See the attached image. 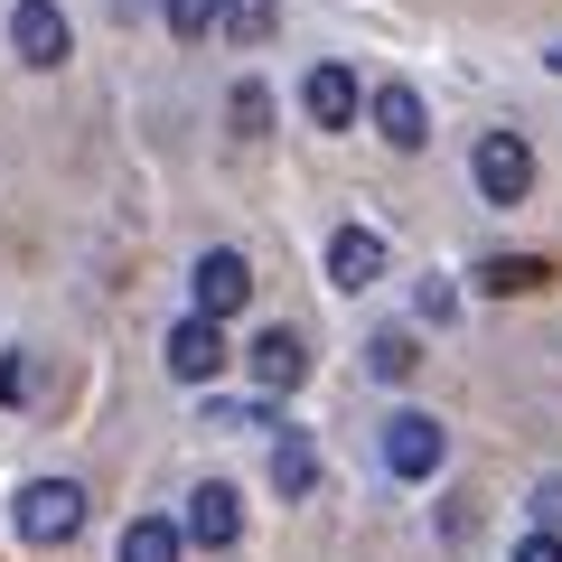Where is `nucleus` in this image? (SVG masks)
I'll list each match as a JSON object with an SVG mask.
<instances>
[{
	"instance_id": "17",
	"label": "nucleus",
	"mask_w": 562,
	"mask_h": 562,
	"mask_svg": "<svg viewBox=\"0 0 562 562\" xmlns=\"http://www.w3.org/2000/svg\"><path fill=\"white\" fill-rule=\"evenodd\" d=\"M216 20H225V0H169V38H188V47H198Z\"/></svg>"
},
{
	"instance_id": "3",
	"label": "nucleus",
	"mask_w": 562,
	"mask_h": 562,
	"mask_svg": "<svg viewBox=\"0 0 562 562\" xmlns=\"http://www.w3.org/2000/svg\"><path fill=\"white\" fill-rule=\"evenodd\" d=\"M441 460H450V431L431 413H384V469L394 479H431Z\"/></svg>"
},
{
	"instance_id": "23",
	"label": "nucleus",
	"mask_w": 562,
	"mask_h": 562,
	"mask_svg": "<svg viewBox=\"0 0 562 562\" xmlns=\"http://www.w3.org/2000/svg\"><path fill=\"white\" fill-rule=\"evenodd\" d=\"M543 57H553V66H562V47H543Z\"/></svg>"
},
{
	"instance_id": "13",
	"label": "nucleus",
	"mask_w": 562,
	"mask_h": 562,
	"mask_svg": "<svg viewBox=\"0 0 562 562\" xmlns=\"http://www.w3.org/2000/svg\"><path fill=\"white\" fill-rule=\"evenodd\" d=\"M272 487H281V497H310V487H319V450H310L301 431H281V441H272Z\"/></svg>"
},
{
	"instance_id": "15",
	"label": "nucleus",
	"mask_w": 562,
	"mask_h": 562,
	"mask_svg": "<svg viewBox=\"0 0 562 562\" xmlns=\"http://www.w3.org/2000/svg\"><path fill=\"white\" fill-rule=\"evenodd\" d=\"M272 20H281L272 0H225V38H235V47H262V38H272Z\"/></svg>"
},
{
	"instance_id": "10",
	"label": "nucleus",
	"mask_w": 562,
	"mask_h": 562,
	"mask_svg": "<svg viewBox=\"0 0 562 562\" xmlns=\"http://www.w3.org/2000/svg\"><path fill=\"white\" fill-rule=\"evenodd\" d=\"M301 103H310V122H319V132H347V122H357V76H347V66H310Z\"/></svg>"
},
{
	"instance_id": "9",
	"label": "nucleus",
	"mask_w": 562,
	"mask_h": 562,
	"mask_svg": "<svg viewBox=\"0 0 562 562\" xmlns=\"http://www.w3.org/2000/svg\"><path fill=\"white\" fill-rule=\"evenodd\" d=\"M301 375H310V347L291 338V328H262V338H254V384H262V394H291Z\"/></svg>"
},
{
	"instance_id": "18",
	"label": "nucleus",
	"mask_w": 562,
	"mask_h": 562,
	"mask_svg": "<svg viewBox=\"0 0 562 562\" xmlns=\"http://www.w3.org/2000/svg\"><path fill=\"white\" fill-rule=\"evenodd\" d=\"M235 132H244V140L272 132V94H262V85H235Z\"/></svg>"
},
{
	"instance_id": "14",
	"label": "nucleus",
	"mask_w": 562,
	"mask_h": 562,
	"mask_svg": "<svg viewBox=\"0 0 562 562\" xmlns=\"http://www.w3.org/2000/svg\"><path fill=\"white\" fill-rule=\"evenodd\" d=\"M366 366H375L384 384H403L422 366V347H413V328H375V338H366Z\"/></svg>"
},
{
	"instance_id": "6",
	"label": "nucleus",
	"mask_w": 562,
	"mask_h": 562,
	"mask_svg": "<svg viewBox=\"0 0 562 562\" xmlns=\"http://www.w3.org/2000/svg\"><path fill=\"white\" fill-rule=\"evenodd\" d=\"M179 535H188V543H206V553H225V543L244 535V506H235V487H225V479L188 487V516H179Z\"/></svg>"
},
{
	"instance_id": "20",
	"label": "nucleus",
	"mask_w": 562,
	"mask_h": 562,
	"mask_svg": "<svg viewBox=\"0 0 562 562\" xmlns=\"http://www.w3.org/2000/svg\"><path fill=\"white\" fill-rule=\"evenodd\" d=\"M20 394H29V357L10 347V357H0V403H20Z\"/></svg>"
},
{
	"instance_id": "12",
	"label": "nucleus",
	"mask_w": 562,
	"mask_h": 562,
	"mask_svg": "<svg viewBox=\"0 0 562 562\" xmlns=\"http://www.w3.org/2000/svg\"><path fill=\"white\" fill-rule=\"evenodd\" d=\"M179 525H169V516H132V525H122V543H113V562H179Z\"/></svg>"
},
{
	"instance_id": "22",
	"label": "nucleus",
	"mask_w": 562,
	"mask_h": 562,
	"mask_svg": "<svg viewBox=\"0 0 562 562\" xmlns=\"http://www.w3.org/2000/svg\"><path fill=\"white\" fill-rule=\"evenodd\" d=\"M506 562H562V535H525V543H516Z\"/></svg>"
},
{
	"instance_id": "8",
	"label": "nucleus",
	"mask_w": 562,
	"mask_h": 562,
	"mask_svg": "<svg viewBox=\"0 0 562 562\" xmlns=\"http://www.w3.org/2000/svg\"><path fill=\"white\" fill-rule=\"evenodd\" d=\"M375 272H384V235H366V225H338V235H328V281H338V291H366Z\"/></svg>"
},
{
	"instance_id": "19",
	"label": "nucleus",
	"mask_w": 562,
	"mask_h": 562,
	"mask_svg": "<svg viewBox=\"0 0 562 562\" xmlns=\"http://www.w3.org/2000/svg\"><path fill=\"white\" fill-rule=\"evenodd\" d=\"M535 535H562V469L535 487Z\"/></svg>"
},
{
	"instance_id": "4",
	"label": "nucleus",
	"mask_w": 562,
	"mask_h": 562,
	"mask_svg": "<svg viewBox=\"0 0 562 562\" xmlns=\"http://www.w3.org/2000/svg\"><path fill=\"white\" fill-rule=\"evenodd\" d=\"M10 47H20V66H66L76 29H66L57 0H20V10H10Z\"/></svg>"
},
{
	"instance_id": "5",
	"label": "nucleus",
	"mask_w": 562,
	"mask_h": 562,
	"mask_svg": "<svg viewBox=\"0 0 562 562\" xmlns=\"http://www.w3.org/2000/svg\"><path fill=\"white\" fill-rule=\"evenodd\" d=\"M188 281H198V319H216V328L254 301V272H244V254H225V244H216V254H198V272H188Z\"/></svg>"
},
{
	"instance_id": "2",
	"label": "nucleus",
	"mask_w": 562,
	"mask_h": 562,
	"mask_svg": "<svg viewBox=\"0 0 562 562\" xmlns=\"http://www.w3.org/2000/svg\"><path fill=\"white\" fill-rule=\"evenodd\" d=\"M20 535L29 543H76L85 535V487L76 479H29L20 487Z\"/></svg>"
},
{
	"instance_id": "1",
	"label": "nucleus",
	"mask_w": 562,
	"mask_h": 562,
	"mask_svg": "<svg viewBox=\"0 0 562 562\" xmlns=\"http://www.w3.org/2000/svg\"><path fill=\"white\" fill-rule=\"evenodd\" d=\"M469 179H479L487 206H525L535 198V150H525V132H487L469 150Z\"/></svg>"
},
{
	"instance_id": "11",
	"label": "nucleus",
	"mask_w": 562,
	"mask_h": 562,
	"mask_svg": "<svg viewBox=\"0 0 562 562\" xmlns=\"http://www.w3.org/2000/svg\"><path fill=\"white\" fill-rule=\"evenodd\" d=\"M375 132L394 140V150H422V140H431V122H422V94H413V85H375Z\"/></svg>"
},
{
	"instance_id": "16",
	"label": "nucleus",
	"mask_w": 562,
	"mask_h": 562,
	"mask_svg": "<svg viewBox=\"0 0 562 562\" xmlns=\"http://www.w3.org/2000/svg\"><path fill=\"white\" fill-rule=\"evenodd\" d=\"M535 281H543L535 254H497V262H479V291H535Z\"/></svg>"
},
{
	"instance_id": "7",
	"label": "nucleus",
	"mask_w": 562,
	"mask_h": 562,
	"mask_svg": "<svg viewBox=\"0 0 562 562\" xmlns=\"http://www.w3.org/2000/svg\"><path fill=\"white\" fill-rule=\"evenodd\" d=\"M216 366H225V328L188 310V319L169 328V375H179V384H216Z\"/></svg>"
},
{
	"instance_id": "21",
	"label": "nucleus",
	"mask_w": 562,
	"mask_h": 562,
	"mask_svg": "<svg viewBox=\"0 0 562 562\" xmlns=\"http://www.w3.org/2000/svg\"><path fill=\"white\" fill-rule=\"evenodd\" d=\"M441 535H450V543H469V535H479V506H469V497H450V516H441Z\"/></svg>"
}]
</instances>
